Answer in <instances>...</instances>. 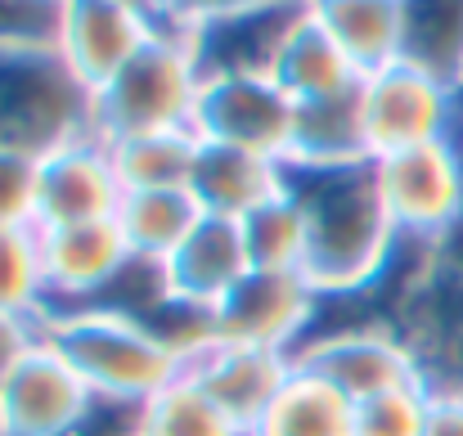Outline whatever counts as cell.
<instances>
[{
	"instance_id": "obj_32",
	"label": "cell",
	"mask_w": 463,
	"mask_h": 436,
	"mask_svg": "<svg viewBox=\"0 0 463 436\" xmlns=\"http://www.w3.org/2000/svg\"><path fill=\"white\" fill-rule=\"evenodd\" d=\"M45 328L32 324V319H14V315H0V378L14 369V360L41 337Z\"/></svg>"
},
{
	"instance_id": "obj_6",
	"label": "cell",
	"mask_w": 463,
	"mask_h": 436,
	"mask_svg": "<svg viewBox=\"0 0 463 436\" xmlns=\"http://www.w3.org/2000/svg\"><path fill=\"white\" fill-rule=\"evenodd\" d=\"M360 109H364V136L373 157L455 140L463 131V90L437 81L432 72L405 59L360 81Z\"/></svg>"
},
{
	"instance_id": "obj_28",
	"label": "cell",
	"mask_w": 463,
	"mask_h": 436,
	"mask_svg": "<svg viewBox=\"0 0 463 436\" xmlns=\"http://www.w3.org/2000/svg\"><path fill=\"white\" fill-rule=\"evenodd\" d=\"M432 383H410L355 405V436H428Z\"/></svg>"
},
{
	"instance_id": "obj_2",
	"label": "cell",
	"mask_w": 463,
	"mask_h": 436,
	"mask_svg": "<svg viewBox=\"0 0 463 436\" xmlns=\"http://www.w3.org/2000/svg\"><path fill=\"white\" fill-rule=\"evenodd\" d=\"M45 337L59 346V355L81 374V383L104 405L140 410L184 374L180 351L162 333H154L145 319L109 306L50 315Z\"/></svg>"
},
{
	"instance_id": "obj_18",
	"label": "cell",
	"mask_w": 463,
	"mask_h": 436,
	"mask_svg": "<svg viewBox=\"0 0 463 436\" xmlns=\"http://www.w3.org/2000/svg\"><path fill=\"white\" fill-rule=\"evenodd\" d=\"M248 436H355V401H346L307 365H293L288 383Z\"/></svg>"
},
{
	"instance_id": "obj_22",
	"label": "cell",
	"mask_w": 463,
	"mask_h": 436,
	"mask_svg": "<svg viewBox=\"0 0 463 436\" xmlns=\"http://www.w3.org/2000/svg\"><path fill=\"white\" fill-rule=\"evenodd\" d=\"M275 81L293 95V104H310V100H328V95L355 90L364 81V72L346 59V50L307 14L298 23V32L288 36L279 63H275Z\"/></svg>"
},
{
	"instance_id": "obj_33",
	"label": "cell",
	"mask_w": 463,
	"mask_h": 436,
	"mask_svg": "<svg viewBox=\"0 0 463 436\" xmlns=\"http://www.w3.org/2000/svg\"><path fill=\"white\" fill-rule=\"evenodd\" d=\"M432 392H437V387H432ZM428 436H463V392H437V396H432Z\"/></svg>"
},
{
	"instance_id": "obj_29",
	"label": "cell",
	"mask_w": 463,
	"mask_h": 436,
	"mask_svg": "<svg viewBox=\"0 0 463 436\" xmlns=\"http://www.w3.org/2000/svg\"><path fill=\"white\" fill-rule=\"evenodd\" d=\"M41 225V157L0 148V230Z\"/></svg>"
},
{
	"instance_id": "obj_26",
	"label": "cell",
	"mask_w": 463,
	"mask_h": 436,
	"mask_svg": "<svg viewBox=\"0 0 463 436\" xmlns=\"http://www.w3.org/2000/svg\"><path fill=\"white\" fill-rule=\"evenodd\" d=\"M243 225L248 261L252 270H284V275H307V212L288 194H275L266 207H257Z\"/></svg>"
},
{
	"instance_id": "obj_35",
	"label": "cell",
	"mask_w": 463,
	"mask_h": 436,
	"mask_svg": "<svg viewBox=\"0 0 463 436\" xmlns=\"http://www.w3.org/2000/svg\"><path fill=\"white\" fill-rule=\"evenodd\" d=\"M459 140H463V131H459Z\"/></svg>"
},
{
	"instance_id": "obj_14",
	"label": "cell",
	"mask_w": 463,
	"mask_h": 436,
	"mask_svg": "<svg viewBox=\"0 0 463 436\" xmlns=\"http://www.w3.org/2000/svg\"><path fill=\"white\" fill-rule=\"evenodd\" d=\"M302 18H307V0H288L252 14L198 23L184 36L203 77H275V63Z\"/></svg>"
},
{
	"instance_id": "obj_4",
	"label": "cell",
	"mask_w": 463,
	"mask_h": 436,
	"mask_svg": "<svg viewBox=\"0 0 463 436\" xmlns=\"http://www.w3.org/2000/svg\"><path fill=\"white\" fill-rule=\"evenodd\" d=\"M203 81L207 77L189 50V36L166 18L154 41L109 86L95 90V131L104 140L194 131Z\"/></svg>"
},
{
	"instance_id": "obj_24",
	"label": "cell",
	"mask_w": 463,
	"mask_h": 436,
	"mask_svg": "<svg viewBox=\"0 0 463 436\" xmlns=\"http://www.w3.org/2000/svg\"><path fill=\"white\" fill-rule=\"evenodd\" d=\"M109 145L127 189H189L203 140L194 131H157V136H127Z\"/></svg>"
},
{
	"instance_id": "obj_34",
	"label": "cell",
	"mask_w": 463,
	"mask_h": 436,
	"mask_svg": "<svg viewBox=\"0 0 463 436\" xmlns=\"http://www.w3.org/2000/svg\"><path fill=\"white\" fill-rule=\"evenodd\" d=\"M145 5H149V9H154V14H162V18H166V14H171V9H175V0H145Z\"/></svg>"
},
{
	"instance_id": "obj_20",
	"label": "cell",
	"mask_w": 463,
	"mask_h": 436,
	"mask_svg": "<svg viewBox=\"0 0 463 436\" xmlns=\"http://www.w3.org/2000/svg\"><path fill=\"white\" fill-rule=\"evenodd\" d=\"M369 157L373 153H369V136H364L360 86L346 95L298 104L288 166H342V162H369Z\"/></svg>"
},
{
	"instance_id": "obj_1",
	"label": "cell",
	"mask_w": 463,
	"mask_h": 436,
	"mask_svg": "<svg viewBox=\"0 0 463 436\" xmlns=\"http://www.w3.org/2000/svg\"><path fill=\"white\" fill-rule=\"evenodd\" d=\"M288 194L307 212V280L324 301L373 292L405 239L396 234L369 162L288 166Z\"/></svg>"
},
{
	"instance_id": "obj_5",
	"label": "cell",
	"mask_w": 463,
	"mask_h": 436,
	"mask_svg": "<svg viewBox=\"0 0 463 436\" xmlns=\"http://www.w3.org/2000/svg\"><path fill=\"white\" fill-rule=\"evenodd\" d=\"M373 180L383 207L405 243L437 248L463 230V140L401 148L373 157Z\"/></svg>"
},
{
	"instance_id": "obj_10",
	"label": "cell",
	"mask_w": 463,
	"mask_h": 436,
	"mask_svg": "<svg viewBox=\"0 0 463 436\" xmlns=\"http://www.w3.org/2000/svg\"><path fill=\"white\" fill-rule=\"evenodd\" d=\"M324 297L310 289L307 275L284 270H252L239 289L212 310V337L239 346H266L298 355L302 342L315 333Z\"/></svg>"
},
{
	"instance_id": "obj_27",
	"label": "cell",
	"mask_w": 463,
	"mask_h": 436,
	"mask_svg": "<svg viewBox=\"0 0 463 436\" xmlns=\"http://www.w3.org/2000/svg\"><path fill=\"white\" fill-rule=\"evenodd\" d=\"M0 315L32 319L41 328L50 319V284H45L41 225L0 230Z\"/></svg>"
},
{
	"instance_id": "obj_23",
	"label": "cell",
	"mask_w": 463,
	"mask_h": 436,
	"mask_svg": "<svg viewBox=\"0 0 463 436\" xmlns=\"http://www.w3.org/2000/svg\"><path fill=\"white\" fill-rule=\"evenodd\" d=\"M401 59L463 90V0H401Z\"/></svg>"
},
{
	"instance_id": "obj_21",
	"label": "cell",
	"mask_w": 463,
	"mask_h": 436,
	"mask_svg": "<svg viewBox=\"0 0 463 436\" xmlns=\"http://www.w3.org/2000/svg\"><path fill=\"white\" fill-rule=\"evenodd\" d=\"M203 221V207L194 203L189 189H127L118 207L122 239L136 261L162 266Z\"/></svg>"
},
{
	"instance_id": "obj_8",
	"label": "cell",
	"mask_w": 463,
	"mask_h": 436,
	"mask_svg": "<svg viewBox=\"0 0 463 436\" xmlns=\"http://www.w3.org/2000/svg\"><path fill=\"white\" fill-rule=\"evenodd\" d=\"M95 405V392L41 333L0 378V436H72Z\"/></svg>"
},
{
	"instance_id": "obj_17",
	"label": "cell",
	"mask_w": 463,
	"mask_h": 436,
	"mask_svg": "<svg viewBox=\"0 0 463 436\" xmlns=\"http://www.w3.org/2000/svg\"><path fill=\"white\" fill-rule=\"evenodd\" d=\"M284 185H288L284 162L207 140L198 145V162L189 175V194L203 207V216H225V221H248L257 207L284 194Z\"/></svg>"
},
{
	"instance_id": "obj_9",
	"label": "cell",
	"mask_w": 463,
	"mask_h": 436,
	"mask_svg": "<svg viewBox=\"0 0 463 436\" xmlns=\"http://www.w3.org/2000/svg\"><path fill=\"white\" fill-rule=\"evenodd\" d=\"M298 104L275 77H207L194 136L207 145L261 153L288 166Z\"/></svg>"
},
{
	"instance_id": "obj_16",
	"label": "cell",
	"mask_w": 463,
	"mask_h": 436,
	"mask_svg": "<svg viewBox=\"0 0 463 436\" xmlns=\"http://www.w3.org/2000/svg\"><path fill=\"white\" fill-rule=\"evenodd\" d=\"M293 355L266 351V346H239V342H207L184 360V374L243 428H252L266 405L279 396V387L293 374Z\"/></svg>"
},
{
	"instance_id": "obj_13",
	"label": "cell",
	"mask_w": 463,
	"mask_h": 436,
	"mask_svg": "<svg viewBox=\"0 0 463 436\" xmlns=\"http://www.w3.org/2000/svg\"><path fill=\"white\" fill-rule=\"evenodd\" d=\"M127 198L118 175L113 145L104 136H86L41 157V230L113 221Z\"/></svg>"
},
{
	"instance_id": "obj_3",
	"label": "cell",
	"mask_w": 463,
	"mask_h": 436,
	"mask_svg": "<svg viewBox=\"0 0 463 436\" xmlns=\"http://www.w3.org/2000/svg\"><path fill=\"white\" fill-rule=\"evenodd\" d=\"M86 136H99L95 90L59 45H0V148L45 157Z\"/></svg>"
},
{
	"instance_id": "obj_12",
	"label": "cell",
	"mask_w": 463,
	"mask_h": 436,
	"mask_svg": "<svg viewBox=\"0 0 463 436\" xmlns=\"http://www.w3.org/2000/svg\"><path fill=\"white\" fill-rule=\"evenodd\" d=\"M45 252V284H50V315L86 310L131 270V248L122 239L118 216L113 221H86V225H54L41 230Z\"/></svg>"
},
{
	"instance_id": "obj_25",
	"label": "cell",
	"mask_w": 463,
	"mask_h": 436,
	"mask_svg": "<svg viewBox=\"0 0 463 436\" xmlns=\"http://www.w3.org/2000/svg\"><path fill=\"white\" fill-rule=\"evenodd\" d=\"M136 436H248V428L225 414L189 374H180L149 405H140Z\"/></svg>"
},
{
	"instance_id": "obj_11",
	"label": "cell",
	"mask_w": 463,
	"mask_h": 436,
	"mask_svg": "<svg viewBox=\"0 0 463 436\" xmlns=\"http://www.w3.org/2000/svg\"><path fill=\"white\" fill-rule=\"evenodd\" d=\"M162 14L145 0H59V54L72 63V72L99 90L109 86L157 32Z\"/></svg>"
},
{
	"instance_id": "obj_7",
	"label": "cell",
	"mask_w": 463,
	"mask_h": 436,
	"mask_svg": "<svg viewBox=\"0 0 463 436\" xmlns=\"http://www.w3.org/2000/svg\"><path fill=\"white\" fill-rule=\"evenodd\" d=\"M293 360L319 374L324 383H333L355 405L410 383H428L419 351L405 342V333L392 319H355L337 328H315Z\"/></svg>"
},
{
	"instance_id": "obj_30",
	"label": "cell",
	"mask_w": 463,
	"mask_h": 436,
	"mask_svg": "<svg viewBox=\"0 0 463 436\" xmlns=\"http://www.w3.org/2000/svg\"><path fill=\"white\" fill-rule=\"evenodd\" d=\"M59 0H0V45H54Z\"/></svg>"
},
{
	"instance_id": "obj_31",
	"label": "cell",
	"mask_w": 463,
	"mask_h": 436,
	"mask_svg": "<svg viewBox=\"0 0 463 436\" xmlns=\"http://www.w3.org/2000/svg\"><path fill=\"white\" fill-rule=\"evenodd\" d=\"M270 5H288V0H175V9L166 18L180 32H189L198 23H216V18H234V14H252V9H270Z\"/></svg>"
},
{
	"instance_id": "obj_19",
	"label": "cell",
	"mask_w": 463,
	"mask_h": 436,
	"mask_svg": "<svg viewBox=\"0 0 463 436\" xmlns=\"http://www.w3.org/2000/svg\"><path fill=\"white\" fill-rule=\"evenodd\" d=\"M307 14L364 77L401 59V0H307Z\"/></svg>"
},
{
	"instance_id": "obj_15",
	"label": "cell",
	"mask_w": 463,
	"mask_h": 436,
	"mask_svg": "<svg viewBox=\"0 0 463 436\" xmlns=\"http://www.w3.org/2000/svg\"><path fill=\"white\" fill-rule=\"evenodd\" d=\"M252 275L243 225L225 216H203L194 234L162 261V284L166 297L189 306V310H216L230 292Z\"/></svg>"
}]
</instances>
